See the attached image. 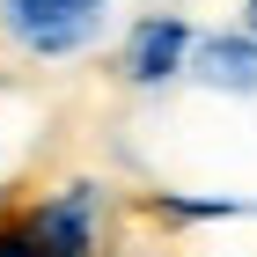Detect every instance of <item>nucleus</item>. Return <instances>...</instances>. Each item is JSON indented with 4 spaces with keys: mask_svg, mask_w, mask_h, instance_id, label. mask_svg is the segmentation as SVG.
<instances>
[{
    "mask_svg": "<svg viewBox=\"0 0 257 257\" xmlns=\"http://www.w3.org/2000/svg\"><path fill=\"white\" fill-rule=\"evenodd\" d=\"M110 0H0V44L37 66H66L103 37Z\"/></svg>",
    "mask_w": 257,
    "mask_h": 257,
    "instance_id": "nucleus-1",
    "label": "nucleus"
},
{
    "mask_svg": "<svg viewBox=\"0 0 257 257\" xmlns=\"http://www.w3.org/2000/svg\"><path fill=\"white\" fill-rule=\"evenodd\" d=\"M22 213H30V228H37V242L52 257H103L110 250L118 198L96 177H66V184H44L37 198H22Z\"/></svg>",
    "mask_w": 257,
    "mask_h": 257,
    "instance_id": "nucleus-2",
    "label": "nucleus"
},
{
    "mask_svg": "<svg viewBox=\"0 0 257 257\" xmlns=\"http://www.w3.org/2000/svg\"><path fill=\"white\" fill-rule=\"evenodd\" d=\"M191 44H198V22L177 15V8H155V15H140L118 37V81L133 88V96L177 88L184 66H191Z\"/></svg>",
    "mask_w": 257,
    "mask_h": 257,
    "instance_id": "nucleus-3",
    "label": "nucleus"
},
{
    "mask_svg": "<svg viewBox=\"0 0 257 257\" xmlns=\"http://www.w3.org/2000/svg\"><path fill=\"white\" fill-rule=\"evenodd\" d=\"M184 81L213 88V96H257V30L250 22L242 30H198Z\"/></svg>",
    "mask_w": 257,
    "mask_h": 257,
    "instance_id": "nucleus-4",
    "label": "nucleus"
},
{
    "mask_svg": "<svg viewBox=\"0 0 257 257\" xmlns=\"http://www.w3.org/2000/svg\"><path fill=\"white\" fill-rule=\"evenodd\" d=\"M140 213L155 220V228H206V220H242L257 213L250 198H184V191H147L140 198Z\"/></svg>",
    "mask_w": 257,
    "mask_h": 257,
    "instance_id": "nucleus-5",
    "label": "nucleus"
},
{
    "mask_svg": "<svg viewBox=\"0 0 257 257\" xmlns=\"http://www.w3.org/2000/svg\"><path fill=\"white\" fill-rule=\"evenodd\" d=\"M0 257H52L30 228V213H22V198H0Z\"/></svg>",
    "mask_w": 257,
    "mask_h": 257,
    "instance_id": "nucleus-6",
    "label": "nucleus"
},
{
    "mask_svg": "<svg viewBox=\"0 0 257 257\" xmlns=\"http://www.w3.org/2000/svg\"><path fill=\"white\" fill-rule=\"evenodd\" d=\"M242 22H250V30H257V0H242Z\"/></svg>",
    "mask_w": 257,
    "mask_h": 257,
    "instance_id": "nucleus-7",
    "label": "nucleus"
}]
</instances>
